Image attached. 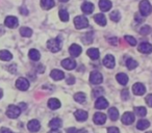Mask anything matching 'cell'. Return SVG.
<instances>
[{
  "instance_id": "1",
  "label": "cell",
  "mask_w": 152,
  "mask_h": 133,
  "mask_svg": "<svg viewBox=\"0 0 152 133\" xmlns=\"http://www.w3.org/2000/svg\"><path fill=\"white\" fill-rule=\"evenodd\" d=\"M140 13L142 16L146 17V16H149L152 13V5L150 4V2L148 0H143L140 3Z\"/></svg>"
},
{
  "instance_id": "2",
  "label": "cell",
  "mask_w": 152,
  "mask_h": 133,
  "mask_svg": "<svg viewBox=\"0 0 152 133\" xmlns=\"http://www.w3.org/2000/svg\"><path fill=\"white\" fill-rule=\"evenodd\" d=\"M47 47L50 51L52 52H57V51L61 50V41L59 38L53 39V40H49L47 42Z\"/></svg>"
},
{
  "instance_id": "3",
  "label": "cell",
  "mask_w": 152,
  "mask_h": 133,
  "mask_svg": "<svg viewBox=\"0 0 152 133\" xmlns=\"http://www.w3.org/2000/svg\"><path fill=\"white\" fill-rule=\"evenodd\" d=\"M74 25L77 29H83V28L89 26V21L83 16H77L74 19Z\"/></svg>"
},
{
  "instance_id": "4",
  "label": "cell",
  "mask_w": 152,
  "mask_h": 133,
  "mask_svg": "<svg viewBox=\"0 0 152 133\" xmlns=\"http://www.w3.org/2000/svg\"><path fill=\"white\" fill-rule=\"evenodd\" d=\"M21 113V109L16 105H10L7 110V116L10 118H17Z\"/></svg>"
},
{
  "instance_id": "5",
  "label": "cell",
  "mask_w": 152,
  "mask_h": 133,
  "mask_svg": "<svg viewBox=\"0 0 152 133\" xmlns=\"http://www.w3.org/2000/svg\"><path fill=\"white\" fill-rule=\"evenodd\" d=\"M90 81H91L93 84H100V83L103 81V76L101 75V73L97 72V71H95V72H92L91 75H90Z\"/></svg>"
},
{
  "instance_id": "6",
  "label": "cell",
  "mask_w": 152,
  "mask_h": 133,
  "mask_svg": "<svg viewBox=\"0 0 152 133\" xmlns=\"http://www.w3.org/2000/svg\"><path fill=\"white\" fill-rule=\"evenodd\" d=\"M16 86H17V89H20V91H26V89H28V87H29V82H28L27 79L21 77V78H19L16 81Z\"/></svg>"
},
{
  "instance_id": "7",
  "label": "cell",
  "mask_w": 152,
  "mask_h": 133,
  "mask_svg": "<svg viewBox=\"0 0 152 133\" xmlns=\"http://www.w3.org/2000/svg\"><path fill=\"white\" fill-rule=\"evenodd\" d=\"M4 24L5 26H7L9 28H16L19 24V21L16 17L14 16H9V17L5 18L4 20Z\"/></svg>"
},
{
  "instance_id": "8",
  "label": "cell",
  "mask_w": 152,
  "mask_h": 133,
  "mask_svg": "<svg viewBox=\"0 0 152 133\" xmlns=\"http://www.w3.org/2000/svg\"><path fill=\"white\" fill-rule=\"evenodd\" d=\"M134 114L132 112H125L122 116V123L124 125H131L133 122H134Z\"/></svg>"
},
{
  "instance_id": "9",
  "label": "cell",
  "mask_w": 152,
  "mask_h": 133,
  "mask_svg": "<svg viewBox=\"0 0 152 133\" xmlns=\"http://www.w3.org/2000/svg\"><path fill=\"white\" fill-rule=\"evenodd\" d=\"M61 65L66 70H73L76 67V61L73 58H66L61 61Z\"/></svg>"
},
{
  "instance_id": "10",
  "label": "cell",
  "mask_w": 152,
  "mask_h": 133,
  "mask_svg": "<svg viewBox=\"0 0 152 133\" xmlns=\"http://www.w3.org/2000/svg\"><path fill=\"white\" fill-rule=\"evenodd\" d=\"M93 121L96 125H102L105 123L106 116L104 113H102V112H96V113L94 114Z\"/></svg>"
},
{
  "instance_id": "11",
  "label": "cell",
  "mask_w": 152,
  "mask_h": 133,
  "mask_svg": "<svg viewBox=\"0 0 152 133\" xmlns=\"http://www.w3.org/2000/svg\"><path fill=\"white\" fill-rule=\"evenodd\" d=\"M27 128L30 132H37V131L40 130L41 128V125H40V122L38 120H31L28 122L27 124Z\"/></svg>"
},
{
  "instance_id": "12",
  "label": "cell",
  "mask_w": 152,
  "mask_h": 133,
  "mask_svg": "<svg viewBox=\"0 0 152 133\" xmlns=\"http://www.w3.org/2000/svg\"><path fill=\"white\" fill-rule=\"evenodd\" d=\"M115 63H116V61H115V57L113 55L108 54L103 58V65H105L106 68L113 69L115 67Z\"/></svg>"
},
{
  "instance_id": "13",
  "label": "cell",
  "mask_w": 152,
  "mask_h": 133,
  "mask_svg": "<svg viewBox=\"0 0 152 133\" xmlns=\"http://www.w3.org/2000/svg\"><path fill=\"white\" fill-rule=\"evenodd\" d=\"M108 106V102L105 98L103 97H99L95 102V107L97 109H104Z\"/></svg>"
},
{
  "instance_id": "14",
  "label": "cell",
  "mask_w": 152,
  "mask_h": 133,
  "mask_svg": "<svg viewBox=\"0 0 152 133\" xmlns=\"http://www.w3.org/2000/svg\"><path fill=\"white\" fill-rule=\"evenodd\" d=\"M139 51L142 53H145V54H149V53L152 52V45L147 42L142 43L139 46Z\"/></svg>"
},
{
  "instance_id": "15",
  "label": "cell",
  "mask_w": 152,
  "mask_h": 133,
  "mask_svg": "<svg viewBox=\"0 0 152 133\" xmlns=\"http://www.w3.org/2000/svg\"><path fill=\"white\" fill-rule=\"evenodd\" d=\"M132 91H133V93H134V95L142 96L145 94L146 89H145V86H144V84H142V83H135L132 86Z\"/></svg>"
},
{
  "instance_id": "16",
  "label": "cell",
  "mask_w": 152,
  "mask_h": 133,
  "mask_svg": "<svg viewBox=\"0 0 152 133\" xmlns=\"http://www.w3.org/2000/svg\"><path fill=\"white\" fill-rule=\"evenodd\" d=\"M74 116H75V118L77 121H79V122H85L88 118V112L85 111V110L79 109V110H76Z\"/></svg>"
},
{
  "instance_id": "17",
  "label": "cell",
  "mask_w": 152,
  "mask_h": 133,
  "mask_svg": "<svg viewBox=\"0 0 152 133\" xmlns=\"http://www.w3.org/2000/svg\"><path fill=\"white\" fill-rule=\"evenodd\" d=\"M81 11H83L85 14H87V15L92 14L94 11V4L91 2H89V1H86V2H83V5H81Z\"/></svg>"
},
{
  "instance_id": "18",
  "label": "cell",
  "mask_w": 152,
  "mask_h": 133,
  "mask_svg": "<svg viewBox=\"0 0 152 133\" xmlns=\"http://www.w3.org/2000/svg\"><path fill=\"white\" fill-rule=\"evenodd\" d=\"M69 52L73 57H77L78 55H80V53H81V47L78 46L77 44H73L70 47Z\"/></svg>"
},
{
  "instance_id": "19",
  "label": "cell",
  "mask_w": 152,
  "mask_h": 133,
  "mask_svg": "<svg viewBox=\"0 0 152 133\" xmlns=\"http://www.w3.org/2000/svg\"><path fill=\"white\" fill-rule=\"evenodd\" d=\"M99 7L102 12H108L112 9V2H110V0H100Z\"/></svg>"
},
{
  "instance_id": "20",
  "label": "cell",
  "mask_w": 152,
  "mask_h": 133,
  "mask_svg": "<svg viewBox=\"0 0 152 133\" xmlns=\"http://www.w3.org/2000/svg\"><path fill=\"white\" fill-rule=\"evenodd\" d=\"M50 76L51 78L53 79V80H61V79H64V77H65V74H64V72H61V70H53L51 71L50 73Z\"/></svg>"
},
{
  "instance_id": "21",
  "label": "cell",
  "mask_w": 152,
  "mask_h": 133,
  "mask_svg": "<svg viewBox=\"0 0 152 133\" xmlns=\"http://www.w3.org/2000/svg\"><path fill=\"white\" fill-rule=\"evenodd\" d=\"M49 127L52 130H57L61 127V120L58 118H54L49 122Z\"/></svg>"
},
{
  "instance_id": "22",
  "label": "cell",
  "mask_w": 152,
  "mask_h": 133,
  "mask_svg": "<svg viewBox=\"0 0 152 133\" xmlns=\"http://www.w3.org/2000/svg\"><path fill=\"white\" fill-rule=\"evenodd\" d=\"M48 107L52 110H55V109H58L61 107V102H59L58 99L56 98H52L48 101Z\"/></svg>"
},
{
  "instance_id": "23",
  "label": "cell",
  "mask_w": 152,
  "mask_h": 133,
  "mask_svg": "<svg viewBox=\"0 0 152 133\" xmlns=\"http://www.w3.org/2000/svg\"><path fill=\"white\" fill-rule=\"evenodd\" d=\"M87 54H88V56H89L91 59H93V60H96V59L99 58L100 53H99V50H98V49L91 48V49H89V50L87 51Z\"/></svg>"
},
{
  "instance_id": "24",
  "label": "cell",
  "mask_w": 152,
  "mask_h": 133,
  "mask_svg": "<svg viewBox=\"0 0 152 133\" xmlns=\"http://www.w3.org/2000/svg\"><path fill=\"white\" fill-rule=\"evenodd\" d=\"M94 20H95V22L98 24V25H100V26L106 25V19H105V16H104L103 14H97V15H95Z\"/></svg>"
},
{
  "instance_id": "25",
  "label": "cell",
  "mask_w": 152,
  "mask_h": 133,
  "mask_svg": "<svg viewBox=\"0 0 152 133\" xmlns=\"http://www.w3.org/2000/svg\"><path fill=\"white\" fill-rule=\"evenodd\" d=\"M116 79H117V81L122 85H126L127 82H128V76H127L126 74H124V73H119V74H117Z\"/></svg>"
},
{
  "instance_id": "26",
  "label": "cell",
  "mask_w": 152,
  "mask_h": 133,
  "mask_svg": "<svg viewBox=\"0 0 152 133\" xmlns=\"http://www.w3.org/2000/svg\"><path fill=\"white\" fill-rule=\"evenodd\" d=\"M13 58V55L10 51L7 50H1L0 51V59L3 61H9Z\"/></svg>"
},
{
  "instance_id": "27",
  "label": "cell",
  "mask_w": 152,
  "mask_h": 133,
  "mask_svg": "<svg viewBox=\"0 0 152 133\" xmlns=\"http://www.w3.org/2000/svg\"><path fill=\"white\" fill-rule=\"evenodd\" d=\"M55 5L54 0H41V7L44 9H50Z\"/></svg>"
},
{
  "instance_id": "28",
  "label": "cell",
  "mask_w": 152,
  "mask_h": 133,
  "mask_svg": "<svg viewBox=\"0 0 152 133\" xmlns=\"http://www.w3.org/2000/svg\"><path fill=\"white\" fill-rule=\"evenodd\" d=\"M28 56H29V58L31 59V60L38 61L39 59H40V57H41V54H40V52H39L38 50H36V49H31V50H29Z\"/></svg>"
},
{
  "instance_id": "29",
  "label": "cell",
  "mask_w": 152,
  "mask_h": 133,
  "mask_svg": "<svg viewBox=\"0 0 152 133\" xmlns=\"http://www.w3.org/2000/svg\"><path fill=\"white\" fill-rule=\"evenodd\" d=\"M149 126H150V123H149V121H147V120H140L139 122L137 123V128L139 129V130H145V129H147Z\"/></svg>"
},
{
  "instance_id": "30",
  "label": "cell",
  "mask_w": 152,
  "mask_h": 133,
  "mask_svg": "<svg viewBox=\"0 0 152 133\" xmlns=\"http://www.w3.org/2000/svg\"><path fill=\"white\" fill-rule=\"evenodd\" d=\"M108 116H110V120L112 121H117L119 118V111L117 108L115 107H112L110 108V110H108Z\"/></svg>"
},
{
  "instance_id": "31",
  "label": "cell",
  "mask_w": 152,
  "mask_h": 133,
  "mask_svg": "<svg viewBox=\"0 0 152 133\" xmlns=\"http://www.w3.org/2000/svg\"><path fill=\"white\" fill-rule=\"evenodd\" d=\"M58 15H59V19L64 22H67L69 20V13H68L67 9H61V11L58 12Z\"/></svg>"
},
{
  "instance_id": "32",
  "label": "cell",
  "mask_w": 152,
  "mask_h": 133,
  "mask_svg": "<svg viewBox=\"0 0 152 133\" xmlns=\"http://www.w3.org/2000/svg\"><path fill=\"white\" fill-rule=\"evenodd\" d=\"M74 99H75L76 102H78V103H85L86 102V99H87V97H86V94L83 93H77L75 94V96H74Z\"/></svg>"
},
{
  "instance_id": "33",
  "label": "cell",
  "mask_w": 152,
  "mask_h": 133,
  "mask_svg": "<svg viewBox=\"0 0 152 133\" xmlns=\"http://www.w3.org/2000/svg\"><path fill=\"white\" fill-rule=\"evenodd\" d=\"M20 33L22 36H25V38H29L32 34V30L28 27H21L20 28Z\"/></svg>"
},
{
  "instance_id": "34",
  "label": "cell",
  "mask_w": 152,
  "mask_h": 133,
  "mask_svg": "<svg viewBox=\"0 0 152 133\" xmlns=\"http://www.w3.org/2000/svg\"><path fill=\"white\" fill-rule=\"evenodd\" d=\"M126 67L129 70H133L137 67V63L133 58H128L126 60Z\"/></svg>"
},
{
  "instance_id": "35",
  "label": "cell",
  "mask_w": 152,
  "mask_h": 133,
  "mask_svg": "<svg viewBox=\"0 0 152 133\" xmlns=\"http://www.w3.org/2000/svg\"><path fill=\"white\" fill-rule=\"evenodd\" d=\"M134 112L135 114H137V116H145L146 113H147V110H146L145 107H143V106H140V107H135L134 108Z\"/></svg>"
},
{
  "instance_id": "36",
  "label": "cell",
  "mask_w": 152,
  "mask_h": 133,
  "mask_svg": "<svg viewBox=\"0 0 152 133\" xmlns=\"http://www.w3.org/2000/svg\"><path fill=\"white\" fill-rule=\"evenodd\" d=\"M110 20H113L114 22H118L119 20H120L121 16H120V13H119L118 11H114V12L110 13Z\"/></svg>"
},
{
  "instance_id": "37",
  "label": "cell",
  "mask_w": 152,
  "mask_h": 133,
  "mask_svg": "<svg viewBox=\"0 0 152 133\" xmlns=\"http://www.w3.org/2000/svg\"><path fill=\"white\" fill-rule=\"evenodd\" d=\"M151 27L150 26H148V25H145V26H143V27L141 28V30H140V32H141L142 34H149V33H151Z\"/></svg>"
},
{
  "instance_id": "38",
  "label": "cell",
  "mask_w": 152,
  "mask_h": 133,
  "mask_svg": "<svg viewBox=\"0 0 152 133\" xmlns=\"http://www.w3.org/2000/svg\"><path fill=\"white\" fill-rule=\"evenodd\" d=\"M125 40H126L127 42H128L129 44L131 45V46H135V45H137V40H135L134 38H132V36H125Z\"/></svg>"
},
{
  "instance_id": "39",
  "label": "cell",
  "mask_w": 152,
  "mask_h": 133,
  "mask_svg": "<svg viewBox=\"0 0 152 133\" xmlns=\"http://www.w3.org/2000/svg\"><path fill=\"white\" fill-rule=\"evenodd\" d=\"M121 96H122V99L123 100H127V99H128V97H129L128 89H123L122 94H121Z\"/></svg>"
},
{
  "instance_id": "40",
  "label": "cell",
  "mask_w": 152,
  "mask_h": 133,
  "mask_svg": "<svg viewBox=\"0 0 152 133\" xmlns=\"http://www.w3.org/2000/svg\"><path fill=\"white\" fill-rule=\"evenodd\" d=\"M107 133H120V131L117 127H110L107 129Z\"/></svg>"
},
{
  "instance_id": "41",
  "label": "cell",
  "mask_w": 152,
  "mask_h": 133,
  "mask_svg": "<svg viewBox=\"0 0 152 133\" xmlns=\"http://www.w3.org/2000/svg\"><path fill=\"white\" fill-rule=\"evenodd\" d=\"M146 103L148 104V106L152 107V95H148L146 97Z\"/></svg>"
},
{
  "instance_id": "42",
  "label": "cell",
  "mask_w": 152,
  "mask_h": 133,
  "mask_svg": "<svg viewBox=\"0 0 152 133\" xmlns=\"http://www.w3.org/2000/svg\"><path fill=\"white\" fill-rule=\"evenodd\" d=\"M135 20H137L139 23H142V22L145 20V17L142 16V15H139V14H137V15H135Z\"/></svg>"
},
{
  "instance_id": "43",
  "label": "cell",
  "mask_w": 152,
  "mask_h": 133,
  "mask_svg": "<svg viewBox=\"0 0 152 133\" xmlns=\"http://www.w3.org/2000/svg\"><path fill=\"white\" fill-rule=\"evenodd\" d=\"M0 133H14V132H12L10 129H7V128H1V130H0Z\"/></svg>"
},
{
  "instance_id": "44",
  "label": "cell",
  "mask_w": 152,
  "mask_h": 133,
  "mask_svg": "<svg viewBox=\"0 0 152 133\" xmlns=\"http://www.w3.org/2000/svg\"><path fill=\"white\" fill-rule=\"evenodd\" d=\"M77 129L76 128H68L67 129V133H77Z\"/></svg>"
},
{
  "instance_id": "45",
  "label": "cell",
  "mask_w": 152,
  "mask_h": 133,
  "mask_svg": "<svg viewBox=\"0 0 152 133\" xmlns=\"http://www.w3.org/2000/svg\"><path fill=\"white\" fill-rule=\"evenodd\" d=\"M73 82H74V78H73V77H72V78L71 79H68V80H67V83H68V84H73Z\"/></svg>"
},
{
  "instance_id": "46",
  "label": "cell",
  "mask_w": 152,
  "mask_h": 133,
  "mask_svg": "<svg viewBox=\"0 0 152 133\" xmlns=\"http://www.w3.org/2000/svg\"><path fill=\"white\" fill-rule=\"evenodd\" d=\"M21 13H22V14H25V15H27L28 12H27V11H25V9H23V7H22V9H21Z\"/></svg>"
},
{
  "instance_id": "47",
  "label": "cell",
  "mask_w": 152,
  "mask_h": 133,
  "mask_svg": "<svg viewBox=\"0 0 152 133\" xmlns=\"http://www.w3.org/2000/svg\"><path fill=\"white\" fill-rule=\"evenodd\" d=\"M49 133H61V132H59L58 130H51Z\"/></svg>"
},
{
  "instance_id": "48",
  "label": "cell",
  "mask_w": 152,
  "mask_h": 133,
  "mask_svg": "<svg viewBox=\"0 0 152 133\" xmlns=\"http://www.w3.org/2000/svg\"><path fill=\"white\" fill-rule=\"evenodd\" d=\"M2 95H3L2 91H1V89H0V99H1V97H2Z\"/></svg>"
},
{
  "instance_id": "49",
  "label": "cell",
  "mask_w": 152,
  "mask_h": 133,
  "mask_svg": "<svg viewBox=\"0 0 152 133\" xmlns=\"http://www.w3.org/2000/svg\"><path fill=\"white\" fill-rule=\"evenodd\" d=\"M61 2H67V1H69V0H59Z\"/></svg>"
},
{
  "instance_id": "50",
  "label": "cell",
  "mask_w": 152,
  "mask_h": 133,
  "mask_svg": "<svg viewBox=\"0 0 152 133\" xmlns=\"http://www.w3.org/2000/svg\"><path fill=\"white\" fill-rule=\"evenodd\" d=\"M146 133H152V131H149V132H146Z\"/></svg>"
}]
</instances>
